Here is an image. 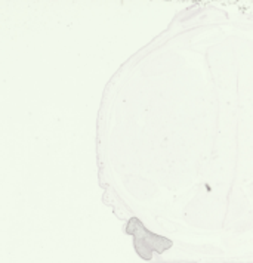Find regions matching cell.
Segmentation results:
<instances>
[{
  "instance_id": "1",
  "label": "cell",
  "mask_w": 253,
  "mask_h": 263,
  "mask_svg": "<svg viewBox=\"0 0 253 263\" xmlns=\"http://www.w3.org/2000/svg\"><path fill=\"white\" fill-rule=\"evenodd\" d=\"M126 232L133 237V246L139 257L145 260H150L154 253H165L172 247V241L165 237H160L154 232L148 231L142 225V222L138 217H132L128 222Z\"/></svg>"
}]
</instances>
